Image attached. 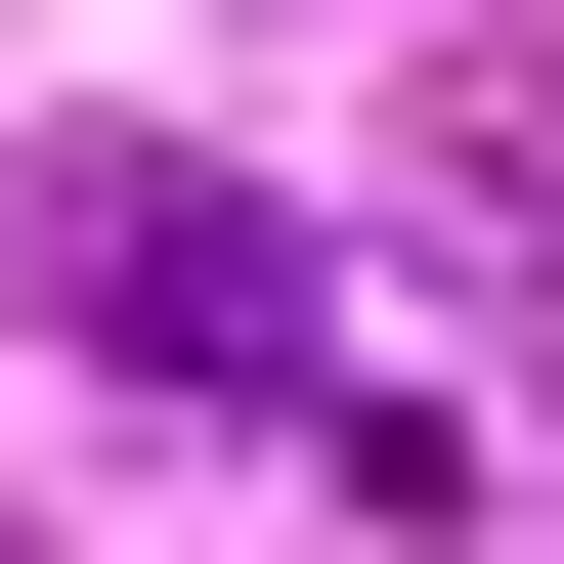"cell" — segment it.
I'll use <instances>...</instances> for the list:
<instances>
[{"label":"cell","instance_id":"1","mask_svg":"<svg viewBox=\"0 0 564 564\" xmlns=\"http://www.w3.org/2000/svg\"><path fill=\"white\" fill-rule=\"evenodd\" d=\"M0 217H44V348H87V391H304V217H261V174H174V131H44Z\"/></svg>","mask_w":564,"mask_h":564}]
</instances>
